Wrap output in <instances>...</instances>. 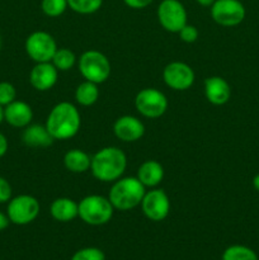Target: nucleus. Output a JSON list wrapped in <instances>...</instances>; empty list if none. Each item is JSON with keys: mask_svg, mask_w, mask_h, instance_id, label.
Instances as JSON below:
<instances>
[{"mask_svg": "<svg viewBox=\"0 0 259 260\" xmlns=\"http://www.w3.org/2000/svg\"><path fill=\"white\" fill-rule=\"evenodd\" d=\"M45 126L53 140L73 139L81 126L79 109L70 102H60L51 109Z\"/></svg>", "mask_w": 259, "mask_h": 260, "instance_id": "1", "label": "nucleus"}, {"mask_svg": "<svg viewBox=\"0 0 259 260\" xmlns=\"http://www.w3.org/2000/svg\"><path fill=\"white\" fill-rule=\"evenodd\" d=\"M126 167V154L116 146L103 147L91 156V174L99 182H116L123 175Z\"/></svg>", "mask_w": 259, "mask_h": 260, "instance_id": "2", "label": "nucleus"}, {"mask_svg": "<svg viewBox=\"0 0 259 260\" xmlns=\"http://www.w3.org/2000/svg\"><path fill=\"white\" fill-rule=\"evenodd\" d=\"M145 193V185L137 177L119 178L112 185L108 200L114 210L130 211L141 205Z\"/></svg>", "mask_w": 259, "mask_h": 260, "instance_id": "3", "label": "nucleus"}, {"mask_svg": "<svg viewBox=\"0 0 259 260\" xmlns=\"http://www.w3.org/2000/svg\"><path fill=\"white\" fill-rule=\"evenodd\" d=\"M79 206V217L90 226H102L112 220L114 208L108 198L98 194L84 197Z\"/></svg>", "mask_w": 259, "mask_h": 260, "instance_id": "4", "label": "nucleus"}, {"mask_svg": "<svg viewBox=\"0 0 259 260\" xmlns=\"http://www.w3.org/2000/svg\"><path fill=\"white\" fill-rule=\"evenodd\" d=\"M79 71L85 80L102 84L109 79L111 62L104 53L96 50H89L79 58Z\"/></svg>", "mask_w": 259, "mask_h": 260, "instance_id": "5", "label": "nucleus"}, {"mask_svg": "<svg viewBox=\"0 0 259 260\" xmlns=\"http://www.w3.org/2000/svg\"><path fill=\"white\" fill-rule=\"evenodd\" d=\"M40 211L41 206L37 198L29 194H20L8 202L7 215L10 222L24 226L33 222L40 215Z\"/></svg>", "mask_w": 259, "mask_h": 260, "instance_id": "6", "label": "nucleus"}, {"mask_svg": "<svg viewBox=\"0 0 259 260\" xmlns=\"http://www.w3.org/2000/svg\"><path fill=\"white\" fill-rule=\"evenodd\" d=\"M25 52L36 63L38 62H51L57 45L56 41L50 33L45 30H36L30 33L25 40Z\"/></svg>", "mask_w": 259, "mask_h": 260, "instance_id": "7", "label": "nucleus"}, {"mask_svg": "<svg viewBox=\"0 0 259 260\" xmlns=\"http://www.w3.org/2000/svg\"><path fill=\"white\" fill-rule=\"evenodd\" d=\"M135 107L146 118H159L167 112L168 99L164 93L155 88H145L136 94Z\"/></svg>", "mask_w": 259, "mask_h": 260, "instance_id": "8", "label": "nucleus"}, {"mask_svg": "<svg viewBox=\"0 0 259 260\" xmlns=\"http://www.w3.org/2000/svg\"><path fill=\"white\" fill-rule=\"evenodd\" d=\"M156 14L160 25L168 32L178 33L187 24V10L179 0H161Z\"/></svg>", "mask_w": 259, "mask_h": 260, "instance_id": "9", "label": "nucleus"}, {"mask_svg": "<svg viewBox=\"0 0 259 260\" xmlns=\"http://www.w3.org/2000/svg\"><path fill=\"white\" fill-rule=\"evenodd\" d=\"M245 7L240 0H216L211 5V17L222 27H235L244 20Z\"/></svg>", "mask_w": 259, "mask_h": 260, "instance_id": "10", "label": "nucleus"}, {"mask_svg": "<svg viewBox=\"0 0 259 260\" xmlns=\"http://www.w3.org/2000/svg\"><path fill=\"white\" fill-rule=\"evenodd\" d=\"M141 208L144 215L154 222H160L165 220L170 212V200L163 189H151L145 193L141 202Z\"/></svg>", "mask_w": 259, "mask_h": 260, "instance_id": "11", "label": "nucleus"}, {"mask_svg": "<svg viewBox=\"0 0 259 260\" xmlns=\"http://www.w3.org/2000/svg\"><path fill=\"white\" fill-rule=\"evenodd\" d=\"M163 79L170 89L183 91L193 85L196 76L195 71L188 63L173 61L164 68Z\"/></svg>", "mask_w": 259, "mask_h": 260, "instance_id": "12", "label": "nucleus"}, {"mask_svg": "<svg viewBox=\"0 0 259 260\" xmlns=\"http://www.w3.org/2000/svg\"><path fill=\"white\" fill-rule=\"evenodd\" d=\"M58 80V70L52 62H38L29 73V83L36 90L47 91L56 85Z\"/></svg>", "mask_w": 259, "mask_h": 260, "instance_id": "13", "label": "nucleus"}, {"mask_svg": "<svg viewBox=\"0 0 259 260\" xmlns=\"http://www.w3.org/2000/svg\"><path fill=\"white\" fill-rule=\"evenodd\" d=\"M113 132L121 141L136 142L144 136L145 126L137 117L122 116L114 122Z\"/></svg>", "mask_w": 259, "mask_h": 260, "instance_id": "14", "label": "nucleus"}, {"mask_svg": "<svg viewBox=\"0 0 259 260\" xmlns=\"http://www.w3.org/2000/svg\"><path fill=\"white\" fill-rule=\"evenodd\" d=\"M33 119V111L25 102L17 101L4 107V121L15 128H24Z\"/></svg>", "mask_w": 259, "mask_h": 260, "instance_id": "15", "label": "nucleus"}, {"mask_svg": "<svg viewBox=\"0 0 259 260\" xmlns=\"http://www.w3.org/2000/svg\"><path fill=\"white\" fill-rule=\"evenodd\" d=\"M206 99L213 106H223L231 98V86L221 76H210L205 80Z\"/></svg>", "mask_w": 259, "mask_h": 260, "instance_id": "16", "label": "nucleus"}, {"mask_svg": "<svg viewBox=\"0 0 259 260\" xmlns=\"http://www.w3.org/2000/svg\"><path fill=\"white\" fill-rule=\"evenodd\" d=\"M50 213L53 220L58 222H70L79 215V206L74 200L68 197L56 198L50 206Z\"/></svg>", "mask_w": 259, "mask_h": 260, "instance_id": "17", "label": "nucleus"}, {"mask_svg": "<svg viewBox=\"0 0 259 260\" xmlns=\"http://www.w3.org/2000/svg\"><path fill=\"white\" fill-rule=\"evenodd\" d=\"M136 177L145 185V188H155L163 182L164 168L156 160H146L139 167Z\"/></svg>", "mask_w": 259, "mask_h": 260, "instance_id": "18", "label": "nucleus"}, {"mask_svg": "<svg viewBox=\"0 0 259 260\" xmlns=\"http://www.w3.org/2000/svg\"><path fill=\"white\" fill-rule=\"evenodd\" d=\"M22 140L29 147H48L53 144V137L42 124H28L24 127Z\"/></svg>", "mask_w": 259, "mask_h": 260, "instance_id": "19", "label": "nucleus"}, {"mask_svg": "<svg viewBox=\"0 0 259 260\" xmlns=\"http://www.w3.org/2000/svg\"><path fill=\"white\" fill-rule=\"evenodd\" d=\"M91 157L80 149H73L63 155V165L66 169L75 174H81L90 169Z\"/></svg>", "mask_w": 259, "mask_h": 260, "instance_id": "20", "label": "nucleus"}, {"mask_svg": "<svg viewBox=\"0 0 259 260\" xmlns=\"http://www.w3.org/2000/svg\"><path fill=\"white\" fill-rule=\"evenodd\" d=\"M99 98L98 84L91 81H83L79 84L75 89V101L76 103L83 107H90L96 103Z\"/></svg>", "mask_w": 259, "mask_h": 260, "instance_id": "21", "label": "nucleus"}, {"mask_svg": "<svg viewBox=\"0 0 259 260\" xmlns=\"http://www.w3.org/2000/svg\"><path fill=\"white\" fill-rule=\"evenodd\" d=\"M51 62L58 71H69L75 66L76 56L69 48H57Z\"/></svg>", "mask_w": 259, "mask_h": 260, "instance_id": "22", "label": "nucleus"}, {"mask_svg": "<svg viewBox=\"0 0 259 260\" xmlns=\"http://www.w3.org/2000/svg\"><path fill=\"white\" fill-rule=\"evenodd\" d=\"M222 260H259L253 249L244 245H231L225 249Z\"/></svg>", "mask_w": 259, "mask_h": 260, "instance_id": "23", "label": "nucleus"}, {"mask_svg": "<svg viewBox=\"0 0 259 260\" xmlns=\"http://www.w3.org/2000/svg\"><path fill=\"white\" fill-rule=\"evenodd\" d=\"M103 0H68V5L73 12L79 14H93L102 8Z\"/></svg>", "mask_w": 259, "mask_h": 260, "instance_id": "24", "label": "nucleus"}, {"mask_svg": "<svg viewBox=\"0 0 259 260\" xmlns=\"http://www.w3.org/2000/svg\"><path fill=\"white\" fill-rule=\"evenodd\" d=\"M41 8L47 17L56 18L62 15L69 8V5L68 0H42Z\"/></svg>", "mask_w": 259, "mask_h": 260, "instance_id": "25", "label": "nucleus"}, {"mask_svg": "<svg viewBox=\"0 0 259 260\" xmlns=\"http://www.w3.org/2000/svg\"><path fill=\"white\" fill-rule=\"evenodd\" d=\"M17 99V90L12 83L2 81L0 83V106L4 108L5 106L10 104Z\"/></svg>", "mask_w": 259, "mask_h": 260, "instance_id": "26", "label": "nucleus"}, {"mask_svg": "<svg viewBox=\"0 0 259 260\" xmlns=\"http://www.w3.org/2000/svg\"><path fill=\"white\" fill-rule=\"evenodd\" d=\"M71 260H106V255L98 248H84L76 251Z\"/></svg>", "mask_w": 259, "mask_h": 260, "instance_id": "27", "label": "nucleus"}, {"mask_svg": "<svg viewBox=\"0 0 259 260\" xmlns=\"http://www.w3.org/2000/svg\"><path fill=\"white\" fill-rule=\"evenodd\" d=\"M179 35V38L185 43H193L198 40V36H200V32H198L197 27L192 24H185L182 29L178 32Z\"/></svg>", "mask_w": 259, "mask_h": 260, "instance_id": "28", "label": "nucleus"}, {"mask_svg": "<svg viewBox=\"0 0 259 260\" xmlns=\"http://www.w3.org/2000/svg\"><path fill=\"white\" fill-rule=\"evenodd\" d=\"M13 189L10 183L5 178L0 177V203H8L12 200Z\"/></svg>", "mask_w": 259, "mask_h": 260, "instance_id": "29", "label": "nucleus"}, {"mask_svg": "<svg viewBox=\"0 0 259 260\" xmlns=\"http://www.w3.org/2000/svg\"><path fill=\"white\" fill-rule=\"evenodd\" d=\"M154 0H123L124 4L131 9H145L149 7Z\"/></svg>", "mask_w": 259, "mask_h": 260, "instance_id": "30", "label": "nucleus"}, {"mask_svg": "<svg viewBox=\"0 0 259 260\" xmlns=\"http://www.w3.org/2000/svg\"><path fill=\"white\" fill-rule=\"evenodd\" d=\"M8 146H9V145H8L7 137L0 132V157H3L5 154H7Z\"/></svg>", "mask_w": 259, "mask_h": 260, "instance_id": "31", "label": "nucleus"}, {"mask_svg": "<svg viewBox=\"0 0 259 260\" xmlns=\"http://www.w3.org/2000/svg\"><path fill=\"white\" fill-rule=\"evenodd\" d=\"M9 223H10V220L9 217H8V215L0 212V231H4L5 229L9 226Z\"/></svg>", "mask_w": 259, "mask_h": 260, "instance_id": "32", "label": "nucleus"}, {"mask_svg": "<svg viewBox=\"0 0 259 260\" xmlns=\"http://www.w3.org/2000/svg\"><path fill=\"white\" fill-rule=\"evenodd\" d=\"M196 2L200 5H202V7H211L216 0H196Z\"/></svg>", "mask_w": 259, "mask_h": 260, "instance_id": "33", "label": "nucleus"}, {"mask_svg": "<svg viewBox=\"0 0 259 260\" xmlns=\"http://www.w3.org/2000/svg\"><path fill=\"white\" fill-rule=\"evenodd\" d=\"M253 187L259 192V174H256L255 177L253 178Z\"/></svg>", "mask_w": 259, "mask_h": 260, "instance_id": "34", "label": "nucleus"}, {"mask_svg": "<svg viewBox=\"0 0 259 260\" xmlns=\"http://www.w3.org/2000/svg\"><path fill=\"white\" fill-rule=\"evenodd\" d=\"M3 121H4V108L0 106V124H2Z\"/></svg>", "mask_w": 259, "mask_h": 260, "instance_id": "35", "label": "nucleus"}, {"mask_svg": "<svg viewBox=\"0 0 259 260\" xmlns=\"http://www.w3.org/2000/svg\"><path fill=\"white\" fill-rule=\"evenodd\" d=\"M0 51H2V36H0Z\"/></svg>", "mask_w": 259, "mask_h": 260, "instance_id": "36", "label": "nucleus"}]
</instances>
